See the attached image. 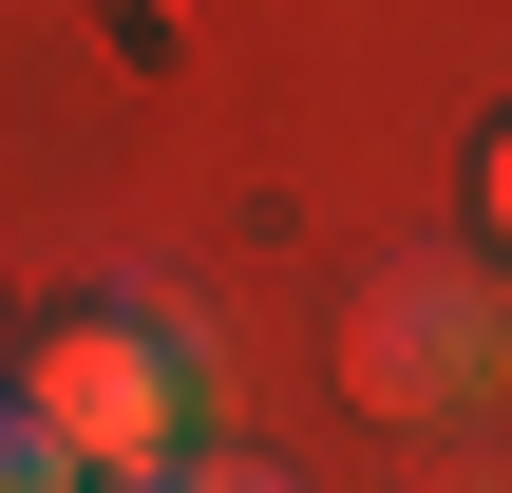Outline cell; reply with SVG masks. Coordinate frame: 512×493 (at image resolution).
Instances as JSON below:
<instances>
[{"label": "cell", "mask_w": 512, "mask_h": 493, "mask_svg": "<svg viewBox=\"0 0 512 493\" xmlns=\"http://www.w3.org/2000/svg\"><path fill=\"white\" fill-rule=\"evenodd\" d=\"M19 399H38V437H57L76 475H190V437H209V361H190V323H133V304L57 323V342L19 361Z\"/></svg>", "instance_id": "6da1fadb"}, {"label": "cell", "mask_w": 512, "mask_h": 493, "mask_svg": "<svg viewBox=\"0 0 512 493\" xmlns=\"http://www.w3.org/2000/svg\"><path fill=\"white\" fill-rule=\"evenodd\" d=\"M494 361H512V323H494V285H475V266H437V247H418V266H380V285H361V399H380V418H475V399H494Z\"/></svg>", "instance_id": "7a4b0ae2"}, {"label": "cell", "mask_w": 512, "mask_h": 493, "mask_svg": "<svg viewBox=\"0 0 512 493\" xmlns=\"http://www.w3.org/2000/svg\"><path fill=\"white\" fill-rule=\"evenodd\" d=\"M0 493H76V456L38 437V399H0Z\"/></svg>", "instance_id": "3957f363"}, {"label": "cell", "mask_w": 512, "mask_h": 493, "mask_svg": "<svg viewBox=\"0 0 512 493\" xmlns=\"http://www.w3.org/2000/svg\"><path fill=\"white\" fill-rule=\"evenodd\" d=\"M475 190H494V247H512V133H494V171H475Z\"/></svg>", "instance_id": "277c9868"}]
</instances>
